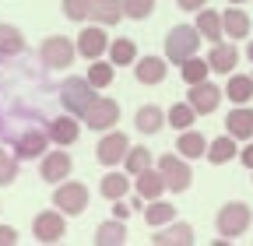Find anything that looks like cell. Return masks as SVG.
<instances>
[{
    "instance_id": "29",
    "label": "cell",
    "mask_w": 253,
    "mask_h": 246,
    "mask_svg": "<svg viewBox=\"0 0 253 246\" xmlns=\"http://www.w3.org/2000/svg\"><path fill=\"white\" fill-rule=\"evenodd\" d=\"M123 18V0H95V7H91V21L95 25H116Z\"/></svg>"
},
{
    "instance_id": "34",
    "label": "cell",
    "mask_w": 253,
    "mask_h": 246,
    "mask_svg": "<svg viewBox=\"0 0 253 246\" xmlns=\"http://www.w3.org/2000/svg\"><path fill=\"white\" fill-rule=\"evenodd\" d=\"M197 116H201V113L190 106V102H176V106L169 109V127H172V130H190Z\"/></svg>"
},
{
    "instance_id": "28",
    "label": "cell",
    "mask_w": 253,
    "mask_h": 246,
    "mask_svg": "<svg viewBox=\"0 0 253 246\" xmlns=\"http://www.w3.org/2000/svg\"><path fill=\"white\" fill-rule=\"evenodd\" d=\"M236 159V137L225 130V137H214L211 144H208V162L211 165H225V162H232Z\"/></svg>"
},
{
    "instance_id": "39",
    "label": "cell",
    "mask_w": 253,
    "mask_h": 246,
    "mask_svg": "<svg viewBox=\"0 0 253 246\" xmlns=\"http://www.w3.org/2000/svg\"><path fill=\"white\" fill-rule=\"evenodd\" d=\"M7 243H18V229L14 225H0V246H7Z\"/></svg>"
},
{
    "instance_id": "14",
    "label": "cell",
    "mask_w": 253,
    "mask_h": 246,
    "mask_svg": "<svg viewBox=\"0 0 253 246\" xmlns=\"http://www.w3.org/2000/svg\"><path fill=\"white\" fill-rule=\"evenodd\" d=\"M49 137H53V144H60V148H71L78 137H81V123H78V116L74 113H63V116H56V120H49Z\"/></svg>"
},
{
    "instance_id": "42",
    "label": "cell",
    "mask_w": 253,
    "mask_h": 246,
    "mask_svg": "<svg viewBox=\"0 0 253 246\" xmlns=\"http://www.w3.org/2000/svg\"><path fill=\"white\" fill-rule=\"evenodd\" d=\"M239 162H243V165H250V169H253V144H246V148H243V151H239Z\"/></svg>"
},
{
    "instance_id": "15",
    "label": "cell",
    "mask_w": 253,
    "mask_h": 246,
    "mask_svg": "<svg viewBox=\"0 0 253 246\" xmlns=\"http://www.w3.org/2000/svg\"><path fill=\"white\" fill-rule=\"evenodd\" d=\"M134 190H137L144 201H158L162 194H169V187H166V176L158 172V165H155V169L148 165L144 172H137V176H134Z\"/></svg>"
},
{
    "instance_id": "22",
    "label": "cell",
    "mask_w": 253,
    "mask_h": 246,
    "mask_svg": "<svg viewBox=\"0 0 253 246\" xmlns=\"http://www.w3.org/2000/svg\"><path fill=\"white\" fill-rule=\"evenodd\" d=\"M225 130H229L236 141H246V137H253V109H250V106H239V109H232V113L225 116Z\"/></svg>"
},
{
    "instance_id": "4",
    "label": "cell",
    "mask_w": 253,
    "mask_h": 246,
    "mask_svg": "<svg viewBox=\"0 0 253 246\" xmlns=\"http://www.w3.org/2000/svg\"><path fill=\"white\" fill-rule=\"evenodd\" d=\"M95 99H99V95H95V84L88 81V74H84V78H67V81H63V88H60L63 109L74 113V116H84Z\"/></svg>"
},
{
    "instance_id": "11",
    "label": "cell",
    "mask_w": 253,
    "mask_h": 246,
    "mask_svg": "<svg viewBox=\"0 0 253 246\" xmlns=\"http://www.w3.org/2000/svg\"><path fill=\"white\" fill-rule=\"evenodd\" d=\"M221 95H225V91H221L218 84H211V81H201V84H190V95H186V102L194 106L201 116H211V113L221 106Z\"/></svg>"
},
{
    "instance_id": "13",
    "label": "cell",
    "mask_w": 253,
    "mask_h": 246,
    "mask_svg": "<svg viewBox=\"0 0 253 246\" xmlns=\"http://www.w3.org/2000/svg\"><path fill=\"white\" fill-rule=\"evenodd\" d=\"M49 141H53L49 130H25V134L14 137V155L18 159H42Z\"/></svg>"
},
{
    "instance_id": "17",
    "label": "cell",
    "mask_w": 253,
    "mask_h": 246,
    "mask_svg": "<svg viewBox=\"0 0 253 246\" xmlns=\"http://www.w3.org/2000/svg\"><path fill=\"white\" fill-rule=\"evenodd\" d=\"M208 64H211L214 74H232L236 64H239V49H236V42H232V39H229V42H214V49L208 53Z\"/></svg>"
},
{
    "instance_id": "36",
    "label": "cell",
    "mask_w": 253,
    "mask_h": 246,
    "mask_svg": "<svg viewBox=\"0 0 253 246\" xmlns=\"http://www.w3.org/2000/svg\"><path fill=\"white\" fill-rule=\"evenodd\" d=\"M123 14L134 21H144L155 14V0H123Z\"/></svg>"
},
{
    "instance_id": "31",
    "label": "cell",
    "mask_w": 253,
    "mask_h": 246,
    "mask_svg": "<svg viewBox=\"0 0 253 246\" xmlns=\"http://www.w3.org/2000/svg\"><path fill=\"white\" fill-rule=\"evenodd\" d=\"M208 71H211V64H208L204 56H197V53L179 64V78H183L186 84H201V81H208Z\"/></svg>"
},
{
    "instance_id": "30",
    "label": "cell",
    "mask_w": 253,
    "mask_h": 246,
    "mask_svg": "<svg viewBox=\"0 0 253 246\" xmlns=\"http://www.w3.org/2000/svg\"><path fill=\"white\" fill-rule=\"evenodd\" d=\"M109 60H113L116 67L137 64V42H134V39H113V42H109Z\"/></svg>"
},
{
    "instance_id": "23",
    "label": "cell",
    "mask_w": 253,
    "mask_h": 246,
    "mask_svg": "<svg viewBox=\"0 0 253 246\" xmlns=\"http://www.w3.org/2000/svg\"><path fill=\"white\" fill-rule=\"evenodd\" d=\"M144 222H148V229H162V225H169V222H176V204L172 201H148V207H144Z\"/></svg>"
},
{
    "instance_id": "44",
    "label": "cell",
    "mask_w": 253,
    "mask_h": 246,
    "mask_svg": "<svg viewBox=\"0 0 253 246\" xmlns=\"http://www.w3.org/2000/svg\"><path fill=\"white\" fill-rule=\"evenodd\" d=\"M229 4H246V0H229Z\"/></svg>"
},
{
    "instance_id": "9",
    "label": "cell",
    "mask_w": 253,
    "mask_h": 246,
    "mask_svg": "<svg viewBox=\"0 0 253 246\" xmlns=\"http://www.w3.org/2000/svg\"><path fill=\"white\" fill-rule=\"evenodd\" d=\"M126 151H130V141H126V134L106 130V137L99 141V148H95V155H99V165H123Z\"/></svg>"
},
{
    "instance_id": "18",
    "label": "cell",
    "mask_w": 253,
    "mask_h": 246,
    "mask_svg": "<svg viewBox=\"0 0 253 246\" xmlns=\"http://www.w3.org/2000/svg\"><path fill=\"white\" fill-rule=\"evenodd\" d=\"M166 123H169V113L158 109V106H141V109L134 113V127H137L141 134H148V137H155Z\"/></svg>"
},
{
    "instance_id": "20",
    "label": "cell",
    "mask_w": 253,
    "mask_h": 246,
    "mask_svg": "<svg viewBox=\"0 0 253 246\" xmlns=\"http://www.w3.org/2000/svg\"><path fill=\"white\" fill-rule=\"evenodd\" d=\"M221 21H225V39L239 42V39L250 36V14H246L239 4H232L229 11H221Z\"/></svg>"
},
{
    "instance_id": "25",
    "label": "cell",
    "mask_w": 253,
    "mask_h": 246,
    "mask_svg": "<svg viewBox=\"0 0 253 246\" xmlns=\"http://www.w3.org/2000/svg\"><path fill=\"white\" fill-rule=\"evenodd\" d=\"M225 99H232L236 106H246L250 99H253V74H229V81H225Z\"/></svg>"
},
{
    "instance_id": "6",
    "label": "cell",
    "mask_w": 253,
    "mask_h": 246,
    "mask_svg": "<svg viewBox=\"0 0 253 246\" xmlns=\"http://www.w3.org/2000/svg\"><path fill=\"white\" fill-rule=\"evenodd\" d=\"M158 172L166 176L169 194H183V190H190V183H194V169H190L179 155H162L158 159Z\"/></svg>"
},
{
    "instance_id": "40",
    "label": "cell",
    "mask_w": 253,
    "mask_h": 246,
    "mask_svg": "<svg viewBox=\"0 0 253 246\" xmlns=\"http://www.w3.org/2000/svg\"><path fill=\"white\" fill-rule=\"evenodd\" d=\"M176 7H179V11H194V14H197L201 7H208V0H176Z\"/></svg>"
},
{
    "instance_id": "26",
    "label": "cell",
    "mask_w": 253,
    "mask_h": 246,
    "mask_svg": "<svg viewBox=\"0 0 253 246\" xmlns=\"http://www.w3.org/2000/svg\"><path fill=\"white\" fill-rule=\"evenodd\" d=\"M95 243H99V246H120V243H126V222L113 214L109 222H102L99 229H95Z\"/></svg>"
},
{
    "instance_id": "16",
    "label": "cell",
    "mask_w": 253,
    "mask_h": 246,
    "mask_svg": "<svg viewBox=\"0 0 253 246\" xmlns=\"http://www.w3.org/2000/svg\"><path fill=\"white\" fill-rule=\"evenodd\" d=\"M166 71H169V60L166 56H141L134 64V78L141 84H162L166 81Z\"/></svg>"
},
{
    "instance_id": "21",
    "label": "cell",
    "mask_w": 253,
    "mask_h": 246,
    "mask_svg": "<svg viewBox=\"0 0 253 246\" xmlns=\"http://www.w3.org/2000/svg\"><path fill=\"white\" fill-rule=\"evenodd\" d=\"M155 243L158 246H190L194 243V229H190L186 222H169L155 232Z\"/></svg>"
},
{
    "instance_id": "19",
    "label": "cell",
    "mask_w": 253,
    "mask_h": 246,
    "mask_svg": "<svg viewBox=\"0 0 253 246\" xmlns=\"http://www.w3.org/2000/svg\"><path fill=\"white\" fill-rule=\"evenodd\" d=\"M194 25H197V32H201L208 42H221V39H225V21H221V14L211 11V7H201Z\"/></svg>"
},
{
    "instance_id": "5",
    "label": "cell",
    "mask_w": 253,
    "mask_h": 246,
    "mask_svg": "<svg viewBox=\"0 0 253 246\" xmlns=\"http://www.w3.org/2000/svg\"><path fill=\"white\" fill-rule=\"evenodd\" d=\"M53 207H60L63 214H81L88 207V187L78 179H63L53 190Z\"/></svg>"
},
{
    "instance_id": "10",
    "label": "cell",
    "mask_w": 253,
    "mask_h": 246,
    "mask_svg": "<svg viewBox=\"0 0 253 246\" xmlns=\"http://www.w3.org/2000/svg\"><path fill=\"white\" fill-rule=\"evenodd\" d=\"M71 169H74V162H71V155H67V148H56V151H46V155H42L39 176L56 187V183H63V179L71 176Z\"/></svg>"
},
{
    "instance_id": "24",
    "label": "cell",
    "mask_w": 253,
    "mask_h": 246,
    "mask_svg": "<svg viewBox=\"0 0 253 246\" xmlns=\"http://www.w3.org/2000/svg\"><path fill=\"white\" fill-rule=\"evenodd\" d=\"M130 187H134V183H130V172H106L102 176V183H99V190H102V197L106 201H123V194H130Z\"/></svg>"
},
{
    "instance_id": "41",
    "label": "cell",
    "mask_w": 253,
    "mask_h": 246,
    "mask_svg": "<svg viewBox=\"0 0 253 246\" xmlns=\"http://www.w3.org/2000/svg\"><path fill=\"white\" fill-rule=\"evenodd\" d=\"M113 214H116V218H130V204H123V201H113Z\"/></svg>"
},
{
    "instance_id": "38",
    "label": "cell",
    "mask_w": 253,
    "mask_h": 246,
    "mask_svg": "<svg viewBox=\"0 0 253 246\" xmlns=\"http://www.w3.org/2000/svg\"><path fill=\"white\" fill-rule=\"evenodd\" d=\"M14 179H18V159L0 148V187H11Z\"/></svg>"
},
{
    "instance_id": "27",
    "label": "cell",
    "mask_w": 253,
    "mask_h": 246,
    "mask_svg": "<svg viewBox=\"0 0 253 246\" xmlns=\"http://www.w3.org/2000/svg\"><path fill=\"white\" fill-rule=\"evenodd\" d=\"M176 148H179L183 159H201V155H208V137L197 130H183L176 137Z\"/></svg>"
},
{
    "instance_id": "12",
    "label": "cell",
    "mask_w": 253,
    "mask_h": 246,
    "mask_svg": "<svg viewBox=\"0 0 253 246\" xmlns=\"http://www.w3.org/2000/svg\"><path fill=\"white\" fill-rule=\"evenodd\" d=\"M78 53L84 60H99L102 53H109V36H106V25H88L84 32L78 36Z\"/></svg>"
},
{
    "instance_id": "43",
    "label": "cell",
    "mask_w": 253,
    "mask_h": 246,
    "mask_svg": "<svg viewBox=\"0 0 253 246\" xmlns=\"http://www.w3.org/2000/svg\"><path fill=\"white\" fill-rule=\"evenodd\" d=\"M246 56H250V60H253V39H250V46H246Z\"/></svg>"
},
{
    "instance_id": "32",
    "label": "cell",
    "mask_w": 253,
    "mask_h": 246,
    "mask_svg": "<svg viewBox=\"0 0 253 246\" xmlns=\"http://www.w3.org/2000/svg\"><path fill=\"white\" fill-rule=\"evenodd\" d=\"M113 78H116V64L113 60H88V81L95 84V88H109L113 84Z\"/></svg>"
},
{
    "instance_id": "35",
    "label": "cell",
    "mask_w": 253,
    "mask_h": 246,
    "mask_svg": "<svg viewBox=\"0 0 253 246\" xmlns=\"http://www.w3.org/2000/svg\"><path fill=\"white\" fill-rule=\"evenodd\" d=\"M148 165H151V151L141 148V144H137V148L130 144V151H126V159H123V169L130 172V176H137V172H144Z\"/></svg>"
},
{
    "instance_id": "7",
    "label": "cell",
    "mask_w": 253,
    "mask_h": 246,
    "mask_svg": "<svg viewBox=\"0 0 253 246\" xmlns=\"http://www.w3.org/2000/svg\"><path fill=\"white\" fill-rule=\"evenodd\" d=\"M63 232H67V214H63L60 207L39 211L36 222H32V236H36L39 243H56V239H63Z\"/></svg>"
},
{
    "instance_id": "3",
    "label": "cell",
    "mask_w": 253,
    "mask_h": 246,
    "mask_svg": "<svg viewBox=\"0 0 253 246\" xmlns=\"http://www.w3.org/2000/svg\"><path fill=\"white\" fill-rule=\"evenodd\" d=\"M78 42H71L67 36H49L39 42V60L49 71H71V64L78 60Z\"/></svg>"
},
{
    "instance_id": "2",
    "label": "cell",
    "mask_w": 253,
    "mask_h": 246,
    "mask_svg": "<svg viewBox=\"0 0 253 246\" xmlns=\"http://www.w3.org/2000/svg\"><path fill=\"white\" fill-rule=\"evenodd\" d=\"M250 222H253V211H250L246 201H229V204H221L218 214H214V229H218L221 239L243 236V232L250 229Z\"/></svg>"
},
{
    "instance_id": "33",
    "label": "cell",
    "mask_w": 253,
    "mask_h": 246,
    "mask_svg": "<svg viewBox=\"0 0 253 246\" xmlns=\"http://www.w3.org/2000/svg\"><path fill=\"white\" fill-rule=\"evenodd\" d=\"M25 53V36L14 25H0V56H18Z\"/></svg>"
},
{
    "instance_id": "8",
    "label": "cell",
    "mask_w": 253,
    "mask_h": 246,
    "mask_svg": "<svg viewBox=\"0 0 253 246\" xmlns=\"http://www.w3.org/2000/svg\"><path fill=\"white\" fill-rule=\"evenodd\" d=\"M81 120H84V127H91V130H113L120 123V102L116 99H95Z\"/></svg>"
},
{
    "instance_id": "37",
    "label": "cell",
    "mask_w": 253,
    "mask_h": 246,
    "mask_svg": "<svg viewBox=\"0 0 253 246\" xmlns=\"http://www.w3.org/2000/svg\"><path fill=\"white\" fill-rule=\"evenodd\" d=\"M91 7H95V0H63V14L71 21H88Z\"/></svg>"
},
{
    "instance_id": "1",
    "label": "cell",
    "mask_w": 253,
    "mask_h": 246,
    "mask_svg": "<svg viewBox=\"0 0 253 246\" xmlns=\"http://www.w3.org/2000/svg\"><path fill=\"white\" fill-rule=\"evenodd\" d=\"M201 32H197V25H176L169 28V36H166V60L169 64H183V60H190L197 49H201Z\"/></svg>"
}]
</instances>
